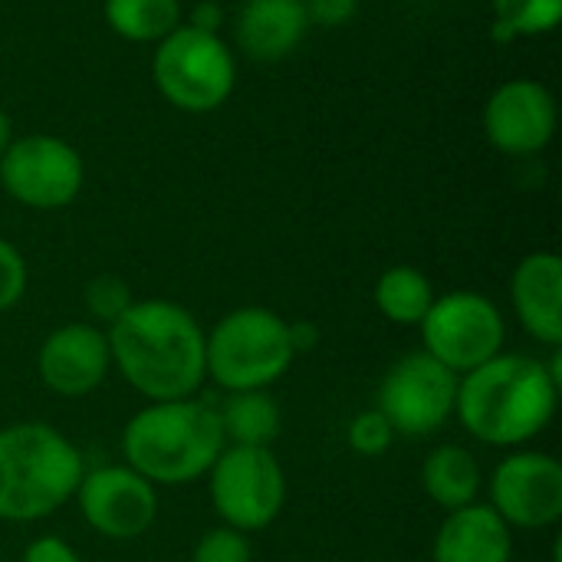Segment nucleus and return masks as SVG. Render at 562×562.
<instances>
[{"mask_svg": "<svg viewBox=\"0 0 562 562\" xmlns=\"http://www.w3.org/2000/svg\"><path fill=\"white\" fill-rule=\"evenodd\" d=\"M112 369L148 402L194 398L207 379L204 329L171 300H135L105 329Z\"/></svg>", "mask_w": 562, "mask_h": 562, "instance_id": "f257e3e1", "label": "nucleus"}, {"mask_svg": "<svg viewBox=\"0 0 562 562\" xmlns=\"http://www.w3.org/2000/svg\"><path fill=\"white\" fill-rule=\"evenodd\" d=\"M560 385V349H553V362L501 352L461 375L454 415L481 445L524 448L557 418Z\"/></svg>", "mask_w": 562, "mask_h": 562, "instance_id": "f03ea898", "label": "nucleus"}, {"mask_svg": "<svg viewBox=\"0 0 562 562\" xmlns=\"http://www.w3.org/2000/svg\"><path fill=\"white\" fill-rule=\"evenodd\" d=\"M224 448L227 441L217 408L198 395L151 402L135 412L122 431L125 464L155 487H181L207 477Z\"/></svg>", "mask_w": 562, "mask_h": 562, "instance_id": "7ed1b4c3", "label": "nucleus"}, {"mask_svg": "<svg viewBox=\"0 0 562 562\" xmlns=\"http://www.w3.org/2000/svg\"><path fill=\"white\" fill-rule=\"evenodd\" d=\"M86 474L82 451L46 422L0 428V520L36 524L76 497Z\"/></svg>", "mask_w": 562, "mask_h": 562, "instance_id": "20e7f679", "label": "nucleus"}, {"mask_svg": "<svg viewBox=\"0 0 562 562\" xmlns=\"http://www.w3.org/2000/svg\"><path fill=\"white\" fill-rule=\"evenodd\" d=\"M296 349L290 323L267 306L231 310L211 333H204V366L224 392H263L273 389L290 366Z\"/></svg>", "mask_w": 562, "mask_h": 562, "instance_id": "39448f33", "label": "nucleus"}, {"mask_svg": "<svg viewBox=\"0 0 562 562\" xmlns=\"http://www.w3.org/2000/svg\"><path fill=\"white\" fill-rule=\"evenodd\" d=\"M151 79L168 105L191 115H204L231 99L237 82V63L231 46L217 33L201 30L194 23H181L155 43Z\"/></svg>", "mask_w": 562, "mask_h": 562, "instance_id": "423d86ee", "label": "nucleus"}, {"mask_svg": "<svg viewBox=\"0 0 562 562\" xmlns=\"http://www.w3.org/2000/svg\"><path fill=\"white\" fill-rule=\"evenodd\" d=\"M207 494L221 524L250 537L283 514L286 474L270 448L227 445L207 471Z\"/></svg>", "mask_w": 562, "mask_h": 562, "instance_id": "0eeeda50", "label": "nucleus"}, {"mask_svg": "<svg viewBox=\"0 0 562 562\" xmlns=\"http://www.w3.org/2000/svg\"><path fill=\"white\" fill-rule=\"evenodd\" d=\"M418 329L422 349L454 375H468L471 369L501 356L507 346V323L501 306L474 290L435 296Z\"/></svg>", "mask_w": 562, "mask_h": 562, "instance_id": "6e6552de", "label": "nucleus"}, {"mask_svg": "<svg viewBox=\"0 0 562 562\" xmlns=\"http://www.w3.org/2000/svg\"><path fill=\"white\" fill-rule=\"evenodd\" d=\"M458 382L448 366L431 359L425 349L392 362L379 385V412L389 418L395 435L428 438L454 418Z\"/></svg>", "mask_w": 562, "mask_h": 562, "instance_id": "1a4fd4ad", "label": "nucleus"}, {"mask_svg": "<svg viewBox=\"0 0 562 562\" xmlns=\"http://www.w3.org/2000/svg\"><path fill=\"white\" fill-rule=\"evenodd\" d=\"M86 181L82 155L56 135H23L13 138L0 155V184L3 191L33 211H63L69 207Z\"/></svg>", "mask_w": 562, "mask_h": 562, "instance_id": "9d476101", "label": "nucleus"}, {"mask_svg": "<svg viewBox=\"0 0 562 562\" xmlns=\"http://www.w3.org/2000/svg\"><path fill=\"white\" fill-rule=\"evenodd\" d=\"M491 510L510 530H547L562 520V464L543 451L507 454L491 481Z\"/></svg>", "mask_w": 562, "mask_h": 562, "instance_id": "9b49d317", "label": "nucleus"}, {"mask_svg": "<svg viewBox=\"0 0 562 562\" xmlns=\"http://www.w3.org/2000/svg\"><path fill=\"white\" fill-rule=\"evenodd\" d=\"M82 520L105 540H138L158 517V487L128 464H102L82 474L76 497Z\"/></svg>", "mask_w": 562, "mask_h": 562, "instance_id": "f8f14e48", "label": "nucleus"}, {"mask_svg": "<svg viewBox=\"0 0 562 562\" xmlns=\"http://www.w3.org/2000/svg\"><path fill=\"white\" fill-rule=\"evenodd\" d=\"M484 135L504 155H540L557 135L553 92L537 79H507L484 105Z\"/></svg>", "mask_w": 562, "mask_h": 562, "instance_id": "ddd939ff", "label": "nucleus"}, {"mask_svg": "<svg viewBox=\"0 0 562 562\" xmlns=\"http://www.w3.org/2000/svg\"><path fill=\"white\" fill-rule=\"evenodd\" d=\"M109 339L95 323H66L53 329L36 352V375L59 398L92 395L109 379Z\"/></svg>", "mask_w": 562, "mask_h": 562, "instance_id": "4468645a", "label": "nucleus"}, {"mask_svg": "<svg viewBox=\"0 0 562 562\" xmlns=\"http://www.w3.org/2000/svg\"><path fill=\"white\" fill-rule=\"evenodd\" d=\"M510 300L527 336L547 349L562 346V260L553 250L527 254L510 277Z\"/></svg>", "mask_w": 562, "mask_h": 562, "instance_id": "2eb2a0df", "label": "nucleus"}, {"mask_svg": "<svg viewBox=\"0 0 562 562\" xmlns=\"http://www.w3.org/2000/svg\"><path fill=\"white\" fill-rule=\"evenodd\" d=\"M514 560V530L491 510V504H471L445 514L431 562H510Z\"/></svg>", "mask_w": 562, "mask_h": 562, "instance_id": "dca6fc26", "label": "nucleus"}, {"mask_svg": "<svg viewBox=\"0 0 562 562\" xmlns=\"http://www.w3.org/2000/svg\"><path fill=\"white\" fill-rule=\"evenodd\" d=\"M310 13L303 0H244L234 36L237 46L260 63L290 56L310 33Z\"/></svg>", "mask_w": 562, "mask_h": 562, "instance_id": "f3484780", "label": "nucleus"}, {"mask_svg": "<svg viewBox=\"0 0 562 562\" xmlns=\"http://www.w3.org/2000/svg\"><path fill=\"white\" fill-rule=\"evenodd\" d=\"M422 491L445 514L471 507L484 491V468L468 448L441 445L422 464Z\"/></svg>", "mask_w": 562, "mask_h": 562, "instance_id": "a211bd4d", "label": "nucleus"}, {"mask_svg": "<svg viewBox=\"0 0 562 562\" xmlns=\"http://www.w3.org/2000/svg\"><path fill=\"white\" fill-rule=\"evenodd\" d=\"M224 441L240 448H270L280 435V405L263 392H227L224 405L217 408Z\"/></svg>", "mask_w": 562, "mask_h": 562, "instance_id": "6ab92c4d", "label": "nucleus"}, {"mask_svg": "<svg viewBox=\"0 0 562 562\" xmlns=\"http://www.w3.org/2000/svg\"><path fill=\"white\" fill-rule=\"evenodd\" d=\"M431 280L408 263L389 267L375 283V310L395 326H418L435 303Z\"/></svg>", "mask_w": 562, "mask_h": 562, "instance_id": "aec40b11", "label": "nucleus"}, {"mask_svg": "<svg viewBox=\"0 0 562 562\" xmlns=\"http://www.w3.org/2000/svg\"><path fill=\"white\" fill-rule=\"evenodd\" d=\"M102 16L128 43H158L181 26V0H105Z\"/></svg>", "mask_w": 562, "mask_h": 562, "instance_id": "412c9836", "label": "nucleus"}, {"mask_svg": "<svg viewBox=\"0 0 562 562\" xmlns=\"http://www.w3.org/2000/svg\"><path fill=\"white\" fill-rule=\"evenodd\" d=\"M497 30L507 36H543L562 20V0H494Z\"/></svg>", "mask_w": 562, "mask_h": 562, "instance_id": "4be33fe9", "label": "nucleus"}, {"mask_svg": "<svg viewBox=\"0 0 562 562\" xmlns=\"http://www.w3.org/2000/svg\"><path fill=\"white\" fill-rule=\"evenodd\" d=\"M82 300H86V310H89V316L95 319V326H105V329H109L115 319H122L125 310L135 303L128 283H125L119 273H99V277H92V280L86 283Z\"/></svg>", "mask_w": 562, "mask_h": 562, "instance_id": "5701e85b", "label": "nucleus"}, {"mask_svg": "<svg viewBox=\"0 0 562 562\" xmlns=\"http://www.w3.org/2000/svg\"><path fill=\"white\" fill-rule=\"evenodd\" d=\"M346 441L359 458H379L392 448L395 441V428L389 425V418L379 408H366L359 412L349 428H346Z\"/></svg>", "mask_w": 562, "mask_h": 562, "instance_id": "b1692460", "label": "nucleus"}, {"mask_svg": "<svg viewBox=\"0 0 562 562\" xmlns=\"http://www.w3.org/2000/svg\"><path fill=\"white\" fill-rule=\"evenodd\" d=\"M191 562H254V550H250L247 533L221 524L194 543Z\"/></svg>", "mask_w": 562, "mask_h": 562, "instance_id": "393cba45", "label": "nucleus"}, {"mask_svg": "<svg viewBox=\"0 0 562 562\" xmlns=\"http://www.w3.org/2000/svg\"><path fill=\"white\" fill-rule=\"evenodd\" d=\"M26 293V260L23 254L0 237V313L13 310Z\"/></svg>", "mask_w": 562, "mask_h": 562, "instance_id": "a878e982", "label": "nucleus"}, {"mask_svg": "<svg viewBox=\"0 0 562 562\" xmlns=\"http://www.w3.org/2000/svg\"><path fill=\"white\" fill-rule=\"evenodd\" d=\"M310 23H323V26H342L356 16L359 0H303Z\"/></svg>", "mask_w": 562, "mask_h": 562, "instance_id": "bb28decb", "label": "nucleus"}, {"mask_svg": "<svg viewBox=\"0 0 562 562\" xmlns=\"http://www.w3.org/2000/svg\"><path fill=\"white\" fill-rule=\"evenodd\" d=\"M23 562H82V560H79V553H76L66 540H59V537H36V540H30V543H26V550H23Z\"/></svg>", "mask_w": 562, "mask_h": 562, "instance_id": "cd10ccee", "label": "nucleus"}, {"mask_svg": "<svg viewBox=\"0 0 562 562\" xmlns=\"http://www.w3.org/2000/svg\"><path fill=\"white\" fill-rule=\"evenodd\" d=\"M290 339H293L296 356H303L319 342V329L313 323H290Z\"/></svg>", "mask_w": 562, "mask_h": 562, "instance_id": "c85d7f7f", "label": "nucleus"}, {"mask_svg": "<svg viewBox=\"0 0 562 562\" xmlns=\"http://www.w3.org/2000/svg\"><path fill=\"white\" fill-rule=\"evenodd\" d=\"M10 142H13V122H10V115L0 109V155L10 148Z\"/></svg>", "mask_w": 562, "mask_h": 562, "instance_id": "c756f323", "label": "nucleus"}]
</instances>
